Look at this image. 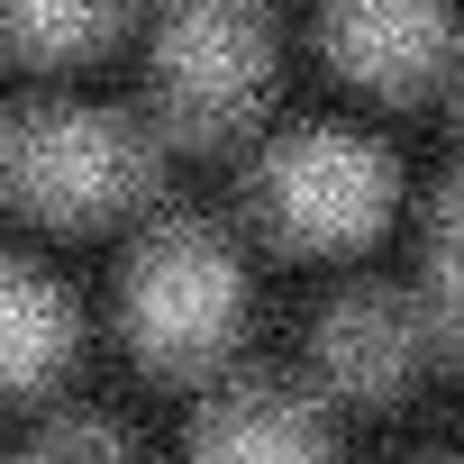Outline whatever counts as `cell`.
<instances>
[{
    "label": "cell",
    "instance_id": "6da1fadb",
    "mask_svg": "<svg viewBox=\"0 0 464 464\" xmlns=\"http://www.w3.org/2000/svg\"><path fill=\"white\" fill-rule=\"evenodd\" d=\"M146 173H155V155L110 110H28L0 128V191H19L46 218H101V209L137 200Z\"/></svg>",
    "mask_w": 464,
    "mask_h": 464
},
{
    "label": "cell",
    "instance_id": "7a4b0ae2",
    "mask_svg": "<svg viewBox=\"0 0 464 464\" xmlns=\"http://www.w3.org/2000/svg\"><path fill=\"white\" fill-rule=\"evenodd\" d=\"M237 265H227L218 237H200V227H164V237L137 256L128 274V328L155 364H209L227 346V328H237Z\"/></svg>",
    "mask_w": 464,
    "mask_h": 464
},
{
    "label": "cell",
    "instance_id": "3957f363",
    "mask_svg": "<svg viewBox=\"0 0 464 464\" xmlns=\"http://www.w3.org/2000/svg\"><path fill=\"white\" fill-rule=\"evenodd\" d=\"M164 101L182 128H227L265 92V0H173L155 46Z\"/></svg>",
    "mask_w": 464,
    "mask_h": 464
},
{
    "label": "cell",
    "instance_id": "277c9868",
    "mask_svg": "<svg viewBox=\"0 0 464 464\" xmlns=\"http://www.w3.org/2000/svg\"><path fill=\"white\" fill-rule=\"evenodd\" d=\"M265 218L301 246H346L392 209V164L364 146V137H337V128H310L292 146L265 155Z\"/></svg>",
    "mask_w": 464,
    "mask_h": 464
},
{
    "label": "cell",
    "instance_id": "5b68a950",
    "mask_svg": "<svg viewBox=\"0 0 464 464\" xmlns=\"http://www.w3.org/2000/svg\"><path fill=\"white\" fill-rule=\"evenodd\" d=\"M328 46L355 82L373 92H419L446 46H455V19L446 0H328Z\"/></svg>",
    "mask_w": 464,
    "mask_h": 464
},
{
    "label": "cell",
    "instance_id": "8992f818",
    "mask_svg": "<svg viewBox=\"0 0 464 464\" xmlns=\"http://www.w3.org/2000/svg\"><path fill=\"white\" fill-rule=\"evenodd\" d=\"M419 364H428V319L392 292H355L319 319V373L355 401H392Z\"/></svg>",
    "mask_w": 464,
    "mask_h": 464
},
{
    "label": "cell",
    "instance_id": "52a82bcc",
    "mask_svg": "<svg viewBox=\"0 0 464 464\" xmlns=\"http://www.w3.org/2000/svg\"><path fill=\"white\" fill-rule=\"evenodd\" d=\"M191 464H328V437H319V419H310L301 401L256 392V401H227V410L200 428Z\"/></svg>",
    "mask_w": 464,
    "mask_h": 464
},
{
    "label": "cell",
    "instance_id": "ba28073f",
    "mask_svg": "<svg viewBox=\"0 0 464 464\" xmlns=\"http://www.w3.org/2000/svg\"><path fill=\"white\" fill-rule=\"evenodd\" d=\"M64 346H73L64 292H55L46 274H28V265H0V392L46 382V373L64 364Z\"/></svg>",
    "mask_w": 464,
    "mask_h": 464
},
{
    "label": "cell",
    "instance_id": "9c48e42d",
    "mask_svg": "<svg viewBox=\"0 0 464 464\" xmlns=\"http://www.w3.org/2000/svg\"><path fill=\"white\" fill-rule=\"evenodd\" d=\"M119 19V0H0V37L28 55H73Z\"/></svg>",
    "mask_w": 464,
    "mask_h": 464
},
{
    "label": "cell",
    "instance_id": "30bf717a",
    "mask_svg": "<svg viewBox=\"0 0 464 464\" xmlns=\"http://www.w3.org/2000/svg\"><path fill=\"white\" fill-rule=\"evenodd\" d=\"M437 319L446 337H464V173L437 200Z\"/></svg>",
    "mask_w": 464,
    "mask_h": 464
},
{
    "label": "cell",
    "instance_id": "8fae6325",
    "mask_svg": "<svg viewBox=\"0 0 464 464\" xmlns=\"http://www.w3.org/2000/svg\"><path fill=\"white\" fill-rule=\"evenodd\" d=\"M19 464H128V446H119L110 428H64V437H46V446H28Z\"/></svg>",
    "mask_w": 464,
    "mask_h": 464
}]
</instances>
